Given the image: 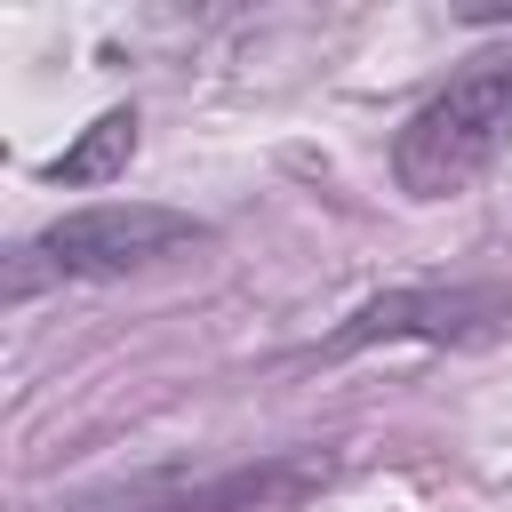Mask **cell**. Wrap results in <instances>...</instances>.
I'll return each mask as SVG.
<instances>
[{"label": "cell", "mask_w": 512, "mask_h": 512, "mask_svg": "<svg viewBox=\"0 0 512 512\" xmlns=\"http://www.w3.org/2000/svg\"><path fill=\"white\" fill-rule=\"evenodd\" d=\"M208 224L184 216V208H160V200H96V208H72L56 224H40L32 240L8 248V304L40 296V288H88V280H128V272H152L184 248H200Z\"/></svg>", "instance_id": "obj_1"}, {"label": "cell", "mask_w": 512, "mask_h": 512, "mask_svg": "<svg viewBox=\"0 0 512 512\" xmlns=\"http://www.w3.org/2000/svg\"><path fill=\"white\" fill-rule=\"evenodd\" d=\"M512 144V56H472L448 88H432L392 136V184L408 200L464 192Z\"/></svg>", "instance_id": "obj_2"}, {"label": "cell", "mask_w": 512, "mask_h": 512, "mask_svg": "<svg viewBox=\"0 0 512 512\" xmlns=\"http://www.w3.org/2000/svg\"><path fill=\"white\" fill-rule=\"evenodd\" d=\"M512 328V288H384L368 296L336 336H328V360L344 352H368V344H488Z\"/></svg>", "instance_id": "obj_3"}, {"label": "cell", "mask_w": 512, "mask_h": 512, "mask_svg": "<svg viewBox=\"0 0 512 512\" xmlns=\"http://www.w3.org/2000/svg\"><path fill=\"white\" fill-rule=\"evenodd\" d=\"M320 472H328L320 456H288V464H264V472H216V480H136V488L88 496L72 512H272L296 488H312Z\"/></svg>", "instance_id": "obj_4"}, {"label": "cell", "mask_w": 512, "mask_h": 512, "mask_svg": "<svg viewBox=\"0 0 512 512\" xmlns=\"http://www.w3.org/2000/svg\"><path fill=\"white\" fill-rule=\"evenodd\" d=\"M128 160H136V112L128 104H112V112H96L88 128H80V144H64L56 160H48V184H112V176H128Z\"/></svg>", "instance_id": "obj_5"}]
</instances>
